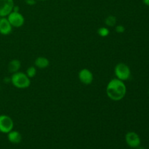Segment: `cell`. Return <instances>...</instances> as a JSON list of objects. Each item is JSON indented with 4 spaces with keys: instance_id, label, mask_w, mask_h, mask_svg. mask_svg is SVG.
Returning a JSON list of instances; mask_svg holds the SVG:
<instances>
[{
    "instance_id": "obj_1",
    "label": "cell",
    "mask_w": 149,
    "mask_h": 149,
    "mask_svg": "<svg viewBox=\"0 0 149 149\" xmlns=\"http://www.w3.org/2000/svg\"><path fill=\"white\" fill-rule=\"evenodd\" d=\"M106 95L113 101H119L127 94V86L125 81L113 78L109 81L106 88Z\"/></svg>"
},
{
    "instance_id": "obj_2",
    "label": "cell",
    "mask_w": 149,
    "mask_h": 149,
    "mask_svg": "<svg viewBox=\"0 0 149 149\" xmlns=\"http://www.w3.org/2000/svg\"><path fill=\"white\" fill-rule=\"evenodd\" d=\"M10 83L15 88L24 90L29 88L31 82V79L26 75V73L19 71L12 74L10 77Z\"/></svg>"
},
{
    "instance_id": "obj_3",
    "label": "cell",
    "mask_w": 149,
    "mask_h": 149,
    "mask_svg": "<svg viewBox=\"0 0 149 149\" xmlns=\"http://www.w3.org/2000/svg\"><path fill=\"white\" fill-rule=\"evenodd\" d=\"M114 74L116 79L125 81L130 78L131 70L127 64L119 63L114 67Z\"/></svg>"
},
{
    "instance_id": "obj_4",
    "label": "cell",
    "mask_w": 149,
    "mask_h": 149,
    "mask_svg": "<svg viewBox=\"0 0 149 149\" xmlns=\"http://www.w3.org/2000/svg\"><path fill=\"white\" fill-rule=\"evenodd\" d=\"M14 128V122L10 116L6 114L0 115V132L7 134Z\"/></svg>"
},
{
    "instance_id": "obj_5",
    "label": "cell",
    "mask_w": 149,
    "mask_h": 149,
    "mask_svg": "<svg viewBox=\"0 0 149 149\" xmlns=\"http://www.w3.org/2000/svg\"><path fill=\"white\" fill-rule=\"evenodd\" d=\"M7 18L13 28H20L24 25L25 17L20 12L12 11Z\"/></svg>"
},
{
    "instance_id": "obj_6",
    "label": "cell",
    "mask_w": 149,
    "mask_h": 149,
    "mask_svg": "<svg viewBox=\"0 0 149 149\" xmlns=\"http://www.w3.org/2000/svg\"><path fill=\"white\" fill-rule=\"evenodd\" d=\"M78 79L81 84L84 85H90L93 83L94 76L93 72L88 68H82L78 73Z\"/></svg>"
},
{
    "instance_id": "obj_7",
    "label": "cell",
    "mask_w": 149,
    "mask_h": 149,
    "mask_svg": "<svg viewBox=\"0 0 149 149\" xmlns=\"http://www.w3.org/2000/svg\"><path fill=\"white\" fill-rule=\"evenodd\" d=\"M125 141L127 144L132 148H137L141 146V138L135 132H128L125 135Z\"/></svg>"
},
{
    "instance_id": "obj_8",
    "label": "cell",
    "mask_w": 149,
    "mask_h": 149,
    "mask_svg": "<svg viewBox=\"0 0 149 149\" xmlns=\"http://www.w3.org/2000/svg\"><path fill=\"white\" fill-rule=\"evenodd\" d=\"M14 6L13 0H0V16L7 17L13 11Z\"/></svg>"
},
{
    "instance_id": "obj_9",
    "label": "cell",
    "mask_w": 149,
    "mask_h": 149,
    "mask_svg": "<svg viewBox=\"0 0 149 149\" xmlns=\"http://www.w3.org/2000/svg\"><path fill=\"white\" fill-rule=\"evenodd\" d=\"M13 26L7 20V17H1L0 20V33L4 36L10 35L13 31Z\"/></svg>"
},
{
    "instance_id": "obj_10",
    "label": "cell",
    "mask_w": 149,
    "mask_h": 149,
    "mask_svg": "<svg viewBox=\"0 0 149 149\" xmlns=\"http://www.w3.org/2000/svg\"><path fill=\"white\" fill-rule=\"evenodd\" d=\"M7 140L13 144H18L22 141V135L17 130H11L7 134Z\"/></svg>"
},
{
    "instance_id": "obj_11",
    "label": "cell",
    "mask_w": 149,
    "mask_h": 149,
    "mask_svg": "<svg viewBox=\"0 0 149 149\" xmlns=\"http://www.w3.org/2000/svg\"><path fill=\"white\" fill-rule=\"evenodd\" d=\"M49 65V61L48 58L44 56H39L35 59L34 66L39 69H45Z\"/></svg>"
},
{
    "instance_id": "obj_12",
    "label": "cell",
    "mask_w": 149,
    "mask_h": 149,
    "mask_svg": "<svg viewBox=\"0 0 149 149\" xmlns=\"http://www.w3.org/2000/svg\"><path fill=\"white\" fill-rule=\"evenodd\" d=\"M21 68V62L18 59H13L9 62L7 65V70L8 72L11 74L20 71Z\"/></svg>"
},
{
    "instance_id": "obj_13",
    "label": "cell",
    "mask_w": 149,
    "mask_h": 149,
    "mask_svg": "<svg viewBox=\"0 0 149 149\" xmlns=\"http://www.w3.org/2000/svg\"><path fill=\"white\" fill-rule=\"evenodd\" d=\"M116 17L113 15H109L105 19V24L107 27H115L116 25Z\"/></svg>"
},
{
    "instance_id": "obj_14",
    "label": "cell",
    "mask_w": 149,
    "mask_h": 149,
    "mask_svg": "<svg viewBox=\"0 0 149 149\" xmlns=\"http://www.w3.org/2000/svg\"><path fill=\"white\" fill-rule=\"evenodd\" d=\"M25 73H26V75H27L29 78L32 79L33 78V77H36V74H37V70H36V67L32 65V66L29 67Z\"/></svg>"
},
{
    "instance_id": "obj_15",
    "label": "cell",
    "mask_w": 149,
    "mask_h": 149,
    "mask_svg": "<svg viewBox=\"0 0 149 149\" xmlns=\"http://www.w3.org/2000/svg\"><path fill=\"white\" fill-rule=\"evenodd\" d=\"M110 33V30L108 27H100L97 30V34L101 37H107Z\"/></svg>"
},
{
    "instance_id": "obj_16",
    "label": "cell",
    "mask_w": 149,
    "mask_h": 149,
    "mask_svg": "<svg viewBox=\"0 0 149 149\" xmlns=\"http://www.w3.org/2000/svg\"><path fill=\"white\" fill-rule=\"evenodd\" d=\"M115 31L117 33H123L125 31V27L123 25H116Z\"/></svg>"
},
{
    "instance_id": "obj_17",
    "label": "cell",
    "mask_w": 149,
    "mask_h": 149,
    "mask_svg": "<svg viewBox=\"0 0 149 149\" xmlns=\"http://www.w3.org/2000/svg\"><path fill=\"white\" fill-rule=\"evenodd\" d=\"M26 4L29 6H33L36 4V0H26Z\"/></svg>"
},
{
    "instance_id": "obj_18",
    "label": "cell",
    "mask_w": 149,
    "mask_h": 149,
    "mask_svg": "<svg viewBox=\"0 0 149 149\" xmlns=\"http://www.w3.org/2000/svg\"><path fill=\"white\" fill-rule=\"evenodd\" d=\"M13 11H15V12H20V7H19L17 5H15L14 7H13Z\"/></svg>"
},
{
    "instance_id": "obj_19",
    "label": "cell",
    "mask_w": 149,
    "mask_h": 149,
    "mask_svg": "<svg viewBox=\"0 0 149 149\" xmlns=\"http://www.w3.org/2000/svg\"><path fill=\"white\" fill-rule=\"evenodd\" d=\"M143 3L146 5L148 6L149 7V0H143Z\"/></svg>"
},
{
    "instance_id": "obj_20",
    "label": "cell",
    "mask_w": 149,
    "mask_h": 149,
    "mask_svg": "<svg viewBox=\"0 0 149 149\" xmlns=\"http://www.w3.org/2000/svg\"><path fill=\"white\" fill-rule=\"evenodd\" d=\"M137 149H145L144 148H143V147H141V146H139V147H138V148H137Z\"/></svg>"
},
{
    "instance_id": "obj_21",
    "label": "cell",
    "mask_w": 149,
    "mask_h": 149,
    "mask_svg": "<svg viewBox=\"0 0 149 149\" xmlns=\"http://www.w3.org/2000/svg\"><path fill=\"white\" fill-rule=\"evenodd\" d=\"M39 1H48V0H39Z\"/></svg>"
},
{
    "instance_id": "obj_22",
    "label": "cell",
    "mask_w": 149,
    "mask_h": 149,
    "mask_svg": "<svg viewBox=\"0 0 149 149\" xmlns=\"http://www.w3.org/2000/svg\"><path fill=\"white\" fill-rule=\"evenodd\" d=\"M1 16H0V20H1Z\"/></svg>"
}]
</instances>
